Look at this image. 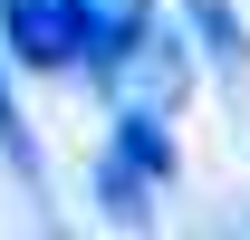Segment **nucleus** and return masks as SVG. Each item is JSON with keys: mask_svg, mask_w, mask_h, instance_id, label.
<instances>
[{"mask_svg": "<svg viewBox=\"0 0 250 240\" xmlns=\"http://www.w3.org/2000/svg\"><path fill=\"white\" fill-rule=\"evenodd\" d=\"M0 48L29 67V77L87 67V29H77V0H0Z\"/></svg>", "mask_w": 250, "mask_h": 240, "instance_id": "1", "label": "nucleus"}, {"mask_svg": "<svg viewBox=\"0 0 250 240\" xmlns=\"http://www.w3.org/2000/svg\"><path fill=\"white\" fill-rule=\"evenodd\" d=\"M77 29H87V67L116 77V58L154 29V0H77Z\"/></svg>", "mask_w": 250, "mask_h": 240, "instance_id": "2", "label": "nucleus"}, {"mask_svg": "<svg viewBox=\"0 0 250 240\" xmlns=\"http://www.w3.org/2000/svg\"><path fill=\"white\" fill-rule=\"evenodd\" d=\"M183 20H192V39H202V58L250 96V29H241V10H231V0H183Z\"/></svg>", "mask_w": 250, "mask_h": 240, "instance_id": "3", "label": "nucleus"}, {"mask_svg": "<svg viewBox=\"0 0 250 240\" xmlns=\"http://www.w3.org/2000/svg\"><path fill=\"white\" fill-rule=\"evenodd\" d=\"M96 211H106L116 231H125V221H135V231L154 221V173H135L116 144H106V163H96Z\"/></svg>", "mask_w": 250, "mask_h": 240, "instance_id": "4", "label": "nucleus"}, {"mask_svg": "<svg viewBox=\"0 0 250 240\" xmlns=\"http://www.w3.org/2000/svg\"><path fill=\"white\" fill-rule=\"evenodd\" d=\"M116 154L135 163V173L173 182V135H164V106H125V116H116Z\"/></svg>", "mask_w": 250, "mask_h": 240, "instance_id": "5", "label": "nucleus"}, {"mask_svg": "<svg viewBox=\"0 0 250 240\" xmlns=\"http://www.w3.org/2000/svg\"><path fill=\"white\" fill-rule=\"evenodd\" d=\"M0 173L20 182V192H39V182H48L39 135H29V116H20V96H10V77H0Z\"/></svg>", "mask_w": 250, "mask_h": 240, "instance_id": "6", "label": "nucleus"}]
</instances>
